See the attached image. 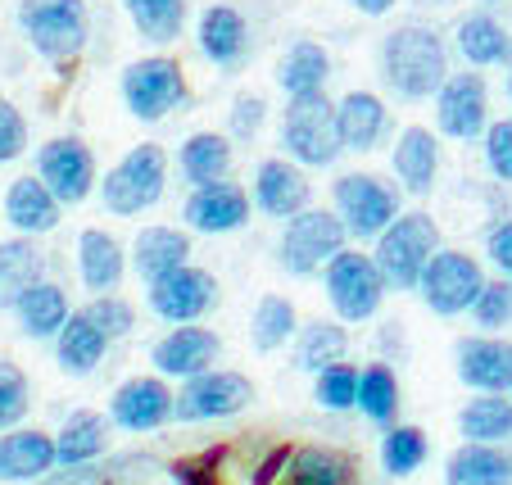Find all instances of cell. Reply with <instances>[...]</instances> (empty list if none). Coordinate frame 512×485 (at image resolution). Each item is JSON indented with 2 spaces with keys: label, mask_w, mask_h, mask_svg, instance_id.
Returning <instances> with one entry per match:
<instances>
[{
  "label": "cell",
  "mask_w": 512,
  "mask_h": 485,
  "mask_svg": "<svg viewBox=\"0 0 512 485\" xmlns=\"http://www.w3.org/2000/svg\"><path fill=\"white\" fill-rule=\"evenodd\" d=\"M381 73L395 87V96L404 100H426L440 91V82L449 78V59H445V41L435 37L431 28H395L381 46Z\"/></svg>",
  "instance_id": "obj_1"
},
{
  "label": "cell",
  "mask_w": 512,
  "mask_h": 485,
  "mask_svg": "<svg viewBox=\"0 0 512 485\" xmlns=\"http://www.w3.org/2000/svg\"><path fill=\"white\" fill-rule=\"evenodd\" d=\"M19 28L32 41V50L55 64L78 59L87 46V5L82 0H19Z\"/></svg>",
  "instance_id": "obj_2"
},
{
  "label": "cell",
  "mask_w": 512,
  "mask_h": 485,
  "mask_svg": "<svg viewBox=\"0 0 512 485\" xmlns=\"http://www.w3.org/2000/svg\"><path fill=\"white\" fill-rule=\"evenodd\" d=\"M164 182H168V155L155 146V141H145V146L127 150V155L105 173L100 200H105L109 214L132 218V214H141V209L164 200Z\"/></svg>",
  "instance_id": "obj_3"
},
{
  "label": "cell",
  "mask_w": 512,
  "mask_h": 485,
  "mask_svg": "<svg viewBox=\"0 0 512 485\" xmlns=\"http://www.w3.org/2000/svg\"><path fill=\"white\" fill-rule=\"evenodd\" d=\"M281 146L309 168H322L340 155V132H336V105L322 91L309 96H290L286 118H281Z\"/></svg>",
  "instance_id": "obj_4"
},
{
  "label": "cell",
  "mask_w": 512,
  "mask_h": 485,
  "mask_svg": "<svg viewBox=\"0 0 512 485\" xmlns=\"http://www.w3.org/2000/svg\"><path fill=\"white\" fill-rule=\"evenodd\" d=\"M123 105L141 123H159L177 105H186V73L177 59L150 55L123 68Z\"/></svg>",
  "instance_id": "obj_5"
},
{
  "label": "cell",
  "mask_w": 512,
  "mask_h": 485,
  "mask_svg": "<svg viewBox=\"0 0 512 485\" xmlns=\"http://www.w3.org/2000/svg\"><path fill=\"white\" fill-rule=\"evenodd\" d=\"M435 241H440V232H435V223L426 214L395 218V223L381 232L377 259H372L381 272V282L395 286V291H413L422 268H426V259L435 254Z\"/></svg>",
  "instance_id": "obj_6"
},
{
  "label": "cell",
  "mask_w": 512,
  "mask_h": 485,
  "mask_svg": "<svg viewBox=\"0 0 512 485\" xmlns=\"http://www.w3.org/2000/svg\"><path fill=\"white\" fill-rule=\"evenodd\" d=\"M340 250H345V223L336 214H322V209H300V214L290 218L286 236H281V263L295 277L318 272Z\"/></svg>",
  "instance_id": "obj_7"
},
{
  "label": "cell",
  "mask_w": 512,
  "mask_h": 485,
  "mask_svg": "<svg viewBox=\"0 0 512 485\" xmlns=\"http://www.w3.org/2000/svg\"><path fill=\"white\" fill-rule=\"evenodd\" d=\"M37 177L59 204H82L96 186V159H91L87 141L55 136L37 150Z\"/></svg>",
  "instance_id": "obj_8"
},
{
  "label": "cell",
  "mask_w": 512,
  "mask_h": 485,
  "mask_svg": "<svg viewBox=\"0 0 512 485\" xmlns=\"http://www.w3.org/2000/svg\"><path fill=\"white\" fill-rule=\"evenodd\" d=\"M327 291H331V304H336L340 318L363 322V318L377 313L386 282H381L377 263H372L368 254L340 250V254H331L327 259Z\"/></svg>",
  "instance_id": "obj_9"
},
{
  "label": "cell",
  "mask_w": 512,
  "mask_h": 485,
  "mask_svg": "<svg viewBox=\"0 0 512 485\" xmlns=\"http://www.w3.org/2000/svg\"><path fill=\"white\" fill-rule=\"evenodd\" d=\"M417 286H422L426 304H431L440 318H454V313L472 309L476 291H481L485 282H481L476 259H467V254H458V250H445V254H431V259H426Z\"/></svg>",
  "instance_id": "obj_10"
},
{
  "label": "cell",
  "mask_w": 512,
  "mask_h": 485,
  "mask_svg": "<svg viewBox=\"0 0 512 485\" xmlns=\"http://www.w3.org/2000/svg\"><path fill=\"white\" fill-rule=\"evenodd\" d=\"M250 381L241 372H195L173 399V413L182 422H204V418H232L250 404Z\"/></svg>",
  "instance_id": "obj_11"
},
{
  "label": "cell",
  "mask_w": 512,
  "mask_h": 485,
  "mask_svg": "<svg viewBox=\"0 0 512 485\" xmlns=\"http://www.w3.org/2000/svg\"><path fill=\"white\" fill-rule=\"evenodd\" d=\"M336 204L340 223L354 236H381L395 223V191L368 173H349L336 182Z\"/></svg>",
  "instance_id": "obj_12"
},
{
  "label": "cell",
  "mask_w": 512,
  "mask_h": 485,
  "mask_svg": "<svg viewBox=\"0 0 512 485\" xmlns=\"http://www.w3.org/2000/svg\"><path fill=\"white\" fill-rule=\"evenodd\" d=\"M213 300H218L213 277L204 268H191V263H182V268H173L150 282V304H155V313L164 322H177V327L195 322Z\"/></svg>",
  "instance_id": "obj_13"
},
{
  "label": "cell",
  "mask_w": 512,
  "mask_h": 485,
  "mask_svg": "<svg viewBox=\"0 0 512 485\" xmlns=\"http://www.w3.org/2000/svg\"><path fill=\"white\" fill-rule=\"evenodd\" d=\"M435 118H440V132L454 136V141H472L485 132V78L481 73H458L445 78L435 91Z\"/></svg>",
  "instance_id": "obj_14"
},
{
  "label": "cell",
  "mask_w": 512,
  "mask_h": 485,
  "mask_svg": "<svg viewBox=\"0 0 512 485\" xmlns=\"http://www.w3.org/2000/svg\"><path fill=\"white\" fill-rule=\"evenodd\" d=\"M250 218V200H245L241 186H232L223 177V182H209V186H195V195L186 200V223L195 227V232H236V227Z\"/></svg>",
  "instance_id": "obj_15"
},
{
  "label": "cell",
  "mask_w": 512,
  "mask_h": 485,
  "mask_svg": "<svg viewBox=\"0 0 512 485\" xmlns=\"http://www.w3.org/2000/svg\"><path fill=\"white\" fill-rule=\"evenodd\" d=\"M218 350H223V340L213 336V331L195 327V322H182L173 336H164L155 345V368L168 372V377H195V372H209Z\"/></svg>",
  "instance_id": "obj_16"
},
{
  "label": "cell",
  "mask_w": 512,
  "mask_h": 485,
  "mask_svg": "<svg viewBox=\"0 0 512 485\" xmlns=\"http://www.w3.org/2000/svg\"><path fill=\"white\" fill-rule=\"evenodd\" d=\"M173 413V390L159 377H132L114 395V422L127 431H155Z\"/></svg>",
  "instance_id": "obj_17"
},
{
  "label": "cell",
  "mask_w": 512,
  "mask_h": 485,
  "mask_svg": "<svg viewBox=\"0 0 512 485\" xmlns=\"http://www.w3.org/2000/svg\"><path fill=\"white\" fill-rule=\"evenodd\" d=\"M254 200L272 218H295L309 204V182L286 159H268V164H259V177H254Z\"/></svg>",
  "instance_id": "obj_18"
},
{
  "label": "cell",
  "mask_w": 512,
  "mask_h": 485,
  "mask_svg": "<svg viewBox=\"0 0 512 485\" xmlns=\"http://www.w3.org/2000/svg\"><path fill=\"white\" fill-rule=\"evenodd\" d=\"M59 209L64 204L41 186V177H14L10 191H5V218L10 227H19L23 236H41L59 223Z\"/></svg>",
  "instance_id": "obj_19"
},
{
  "label": "cell",
  "mask_w": 512,
  "mask_h": 485,
  "mask_svg": "<svg viewBox=\"0 0 512 485\" xmlns=\"http://www.w3.org/2000/svg\"><path fill=\"white\" fill-rule=\"evenodd\" d=\"M250 46V28H245L241 10L232 5H209L200 14V50L213 59L218 68H236Z\"/></svg>",
  "instance_id": "obj_20"
},
{
  "label": "cell",
  "mask_w": 512,
  "mask_h": 485,
  "mask_svg": "<svg viewBox=\"0 0 512 485\" xmlns=\"http://www.w3.org/2000/svg\"><path fill=\"white\" fill-rule=\"evenodd\" d=\"M50 467H55V440L46 431L0 436V481H37Z\"/></svg>",
  "instance_id": "obj_21"
},
{
  "label": "cell",
  "mask_w": 512,
  "mask_h": 485,
  "mask_svg": "<svg viewBox=\"0 0 512 485\" xmlns=\"http://www.w3.org/2000/svg\"><path fill=\"white\" fill-rule=\"evenodd\" d=\"M336 132H340V146L372 150L381 141V132H386V105L372 91H349L336 105Z\"/></svg>",
  "instance_id": "obj_22"
},
{
  "label": "cell",
  "mask_w": 512,
  "mask_h": 485,
  "mask_svg": "<svg viewBox=\"0 0 512 485\" xmlns=\"http://www.w3.org/2000/svg\"><path fill=\"white\" fill-rule=\"evenodd\" d=\"M458 372H463L467 386L481 390H508L512 386V345L499 340H463L458 345Z\"/></svg>",
  "instance_id": "obj_23"
},
{
  "label": "cell",
  "mask_w": 512,
  "mask_h": 485,
  "mask_svg": "<svg viewBox=\"0 0 512 485\" xmlns=\"http://www.w3.org/2000/svg\"><path fill=\"white\" fill-rule=\"evenodd\" d=\"M435 168H440V146L426 127H408L395 146V173L413 195H426L435 186Z\"/></svg>",
  "instance_id": "obj_24"
},
{
  "label": "cell",
  "mask_w": 512,
  "mask_h": 485,
  "mask_svg": "<svg viewBox=\"0 0 512 485\" xmlns=\"http://www.w3.org/2000/svg\"><path fill=\"white\" fill-rule=\"evenodd\" d=\"M132 259L145 282H155V277H164V272L182 268V263L191 259V241H186V232H177V227H145V232L136 236Z\"/></svg>",
  "instance_id": "obj_25"
},
{
  "label": "cell",
  "mask_w": 512,
  "mask_h": 485,
  "mask_svg": "<svg viewBox=\"0 0 512 485\" xmlns=\"http://www.w3.org/2000/svg\"><path fill=\"white\" fill-rule=\"evenodd\" d=\"M78 268H82V282L91 286L96 295L114 291L118 282H123V245L114 241L109 232H82L78 241Z\"/></svg>",
  "instance_id": "obj_26"
},
{
  "label": "cell",
  "mask_w": 512,
  "mask_h": 485,
  "mask_svg": "<svg viewBox=\"0 0 512 485\" xmlns=\"http://www.w3.org/2000/svg\"><path fill=\"white\" fill-rule=\"evenodd\" d=\"M177 164H182V177L195 186H209V182H223L227 168H232V141L218 132H195L186 136L182 155H177Z\"/></svg>",
  "instance_id": "obj_27"
},
{
  "label": "cell",
  "mask_w": 512,
  "mask_h": 485,
  "mask_svg": "<svg viewBox=\"0 0 512 485\" xmlns=\"http://www.w3.org/2000/svg\"><path fill=\"white\" fill-rule=\"evenodd\" d=\"M327 73H331L327 50H322L318 41H295L277 68V82L286 96H309V91H322Z\"/></svg>",
  "instance_id": "obj_28"
},
{
  "label": "cell",
  "mask_w": 512,
  "mask_h": 485,
  "mask_svg": "<svg viewBox=\"0 0 512 485\" xmlns=\"http://www.w3.org/2000/svg\"><path fill=\"white\" fill-rule=\"evenodd\" d=\"M41 282V250L32 241H0V309H14Z\"/></svg>",
  "instance_id": "obj_29"
},
{
  "label": "cell",
  "mask_w": 512,
  "mask_h": 485,
  "mask_svg": "<svg viewBox=\"0 0 512 485\" xmlns=\"http://www.w3.org/2000/svg\"><path fill=\"white\" fill-rule=\"evenodd\" d=\"M105 440H109L105 418H96V413H73V418L64 422V431L55 436V463L87 467L91 458H100Z\"/></svg>",
  "instance_id": "obj_30"
},
{
  "label": "cell",
  "mask_w": 512,
  "mask_h": 485,
  "mask_svg": "<svg viewBox=\"0 0 512 485\" xmlns=\"http://www.w3.org/2000/svg\"><path fill=\"white\" fill-rule=\"evenodd\" d=\"M55 336H59L55 359H59V368H64V372H91L100 359H105V345H109V340L100 336V331L91 327L82 313H73V318H68L64 327L55 331Z\"/></svg>",
  "instance_id": "obj_31"
},
{
  "label": "cell",
  "mask_w": 512,
  "mask_h": 485,
  "mask_svg": "<svg viewBox=\"0 0 512 485\" xmlns=\"http://www.w3.org/2000/svg\"><path fill=\"white\" fill-rule=\"evenodd\" d=\"M14 313H19V327L28 331V336H55V331L68 322V300H64V291H59V286L37 282L32 291L19 295Z\"/></svg>",
  "instance_id": "obj_32"
},
{
  "label": "cell",
  "mask_w": 512,
  "mask_h": 485,
  "mask_svg": "<svg viewBox=\"0 0 512 485\" xmlns=\"http://www.w3.org/2000/svg\"><path fill=\"white\" fill-rule=\"evenodd\" d=\"M512 463L490 445H467L449 458L445 485H508Z\"/></svg>",
  "instance_id": "obj_33"
},
{
  "label": "cell",
  "mask_w": 512,
  "mask_h": 485,
  "mask_svg": "<svg viewBox=\"0 0 512 485\" xmlns=\"http://www.w3.org/2000/svg\"><path fill=\"white\" fill-rule=\"evenodd\" d=\"M123 10L132 14L136 32L155 46L177 41L186 28V0H123Z\"/></svg>",
  "instance_id": "obj_34"
},
{
  "label": "cell",
  "mask_w": 512,
  "mask_h": 485,
  "mask_svg": "<svg viewBox=\"0 0 512 485\" xmlns=\"http://www.w3.org/2000/svg\"><path fill=\"white\" fill-rule=\"evenodd\" d=\"M290 485H349L354 463L340 449H290Z\"/></svg>",
  "instance_id": "obj_35"
},
{
  "label": "cell",
  "mask_w": 512,
  "mask_h": 485,
  "mask_svg": "<svg viewBox=\"0 0 512 485\" xmlns=\"http://www.w3.org/2000/svg\"><path fill=\"white\" fill-rule=\"evenodd\" d=\"M458 50H463V59L485 68V64H503L512 41L490 14H467V19L458 23Z\"/></svg>",
  "instance_id": "obj_36"
},
{
  "label": "cell",
  "mask_w": 512,
  "mask_h": 485,
  "mask_svg": "<svg viewBox=\"0 0 512 485\" xmlns=\"http://www.w3.org/2000/svg\"><path fill=\"white\" fill-rule=\"evenodd\" d=\"M463 436L472 445H494V440H508L512 436V404L499 395H485V399H472L458 418Z\"/></svg>",
  "instance_id": "obj_37"
},
{
  "label": "cell",
  "mask_w": 512,
  "mask_h": 485,
  "mask_svg": "<svg viewBox=\"0 0 512 485\" xmlns=\"http://www.w3.org/2000/svg\"><path fill=\"white\" fill-rule=\"evenodd\" d=\"M250 336H254V350H259V354L281 350V345L295 336V304L281 300V295H263L259 309H254Z\"/></svg>",
  "instance_id": "obj_38"
},
{
  "label": "cell",
  "mask_w": 512,
  "mask_h": 485,
  "mask_svg": "<svg viewBox=\"0 0 512 485\" xmlns=\"http://www.w3.org/2000/svg\"><path fill=\"white\" fill-rule=\"evenodd\" d=\"M354 404L368 413L372 422H390L395 418V408H399V390H395V372L390 368H368L363 377H358V395Z\"/></svg>",
  "instance_id": "obj_39"
},
{
  "label": "cell",
  "mask_w": 512,
  "mask_h": 485,
  "mask_svg": "<svg viewBox=\"0 0 512 485\" xmlns=\"http://www.w3.org/2000/svg\"><path fill=\"white\" fill-rule=\"evenodd\" d=\"M345 350H349V336L336 327V322H313L300 340V368L322 372V368L345 359Z\"/></svg>",
  "instance_id": "obj_40"
},
{
  "label": "cell",
  "mask_w": 512,
  "mask_h": 485,
  "mask_svg": "<svg viewBox=\"0 0 512 485\" xmlns=\"http://www.w3.org/2000/svg\"><path fill=\"white\" fill-rule=\"evenodd\" d=\"M426 458V436L417 427H395L386 436V445H381V463H386L390 476H408L417 472Z\"/></svg>",
  "instance_id": "obj_41"
},
{
  "label": "cell",
  "mask_w": 512,
  "mask_h": 485,
  "mask_svg": "<svg viewBox=\"0 0 512 485\" xmlns=\"http://www.w3.org/2000/svg\"><path fill=\"white\" fill-rule=\"evenodd\" d=\"M28 413V377L19 363L0 359V427H14Z\"/></svg>",
  "instance_id": "obj_42"
},
{
  "label": "cell",
  "mask_w": 512,
  "mask_h": 485,
  "mask_svg": "<svg viewBox=\"0 0 512 485\" xmlns=\"http://www.w3.org/2000/svg\"><path fill=\"white\" fill-rule=\"evenodd\" d=\"M82 318L91 322V327L100 331L105 340H114V336H127L132 331V309H127L123 300H109V295H100V300H91L87 309H82Z\"/></svg>",
  "instance_id": "obj_43"
},
{
  "label": "cell",
  "mask_w": 512,
  "mask_h": 485,
  "mask_svg": "<svg viewBox=\"0 0 512 485\" xmlns=\"http://www.w3.org/2000/svg\"><path fill=\"white\" fill-rule=\"evenodd\" d=\"M358 395V372L354 368H340V363H331V368L318 372V404L327 408H349Z\"/></svg>",
  "instance_id": "obj_44"
},
{
  "label": "cell",
  "mask_w": 512,
  "mask_h": 485,
  "mask_svg": "<svg viewBox=\"0 0 512 485\" xmlns=\"http://www.w3.org/2000/svg\"><path fill=\"white\" fill-rule=\"evenodd\" d=\"M23 146H28V118L19 114V105H14V100L0 96V164L19 159Z\"/></svg>",
  "instance_id": "obj_45"
},
{
  "label": "cell",
  "mask_w": 512,
  "mask_h": 485,
  "mask_svg": "<svg viewBox=\"0 0 512 485\" xmlns=\"http://www.w3.org/2000/svg\"><path fill=\"white\" fill-rule=\"evenodd\" d=\"M472 313L481 327H503V322L512 318V286H503V282L481 286L472 300Z\"/></svg>",
  "instance_id": "obj_46"
},
{
  "label": "cell",
  "mask_w": 512,
  "mask_h": 485,
  "mask_svg": "<svg viewBox=\"0 0 512 485\" xmlns=\"http://www.w3.org/2000/svg\"><path fill=\"white\" fill-rule=\"evenodd\" d=\"M485 159H490V173L499 182H512V118H499L485 132Z\"/></svg>",
  "instance_id": "obj_47"
},
{
  "label": "cell",
  "mask_w": 512,
  "mask_h": 485,
  "mask_svg": "<svg viewBox=\"0 0 512 485\" xmlns=\"http://www.w3.org/2000/svg\"><path fill=\"white\" fill-rule=\"evenodd\" d=\"M263 114H268V105H263V96H236L232 105V136H241V141H250V136H259L263 127Z\"/></svg>",
  "instance_id": "obj_48"
},
{
  "label": "cell",
  "mask_w": 512,
  "mask_h": 485,
  "mask_svg": "<svg viewBox=\"0 0 512 485\" xmlns=\"http://www.w3.org/2000/svg\"><path fill=\"white\" fill-rule=\"evenodd\" d=\"M286 463H290V449H286V445H277V449H272L268 458H263L259 467H254L250 485H272V481H277L281 472H286Z\"/></svg>",
  "instance_id": "obj_49"
},
{
  "label": "cell",
  "mask_w": 512,
  "mask_h": 485,
  "mask_svg": "<svg viewBox=\"0 0 512 485\" xmlns=\"http://www.w3.org/2000/svg\"><path fill=\"white\" fill-rule=\"evenodd\" d=\"M490 259L499 263V268L512 272V218H508V223H499V227L490 232Z\"/></svg>",
  "instance_id": "obj_50"
},
{
  "label": "cell",
  "mask_w": 512,
  "mask_h": 485,
  "mask_svg": "<svg viewBox=\"0 0 512 485\" xmlns=\"http://www.w3.org/2000/svg\"><path fill=\"white\" fill-rule=\"evenodd\" d=\"M168 472H173V481H177V485H213V472H209V467H204V463H191V458L173 463Z\"/></svg>",
  "instance_id": "obj_51"
},
{
  "label": "cell",
  "mask_w": 512,
  "mask_h": 485,
  "mask_svg": "<svg viewBox=\"0 0 512 485\" xmlns=\"http://www.w3.org/2000/svg\"><path fill=\"white\" fill-rule=\"evenodd\" d=\"M349 5H354V10H363V14H386L395 0H349Z\"/></svg>",
  "instance_id": "obj_52"
},
{
  "label": "cell",
  "mask_w": 512,
  "mask_h": 485,
  "mask_svg": "<svg viewBox=\"0 0 512 485\" xmlns=\"http://www.w3.org/2000/svg\"><path fill=\"white\" fill-rule=\"evenodd\" d=\"M417 5H445V0H417Z\"/></svg>",
  "instance_id": "obj_53"
},
{
  "label": "cell",
  "mask_w": 512,
  "mask_h": 485,
  "mask_svg": "<svg viewBox=\"0 0 512 485\" xmlns=\"http://www.w3.org/2000/svg\"><path fill=\"white\" fill-rule=\"evenodd\" d=\"M508 96H512V78H508Z\"/></svg>",
  "instance_id": "obj_54"
}]
</instances>
